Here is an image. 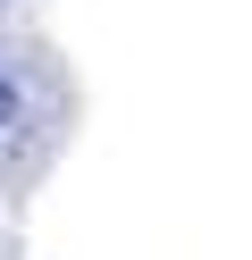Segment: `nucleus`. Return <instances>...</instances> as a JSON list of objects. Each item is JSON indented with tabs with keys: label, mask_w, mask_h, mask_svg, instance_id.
<instances>
[{
	"label": "nucleus",
	"mask_w": 252,
	"mask_h": 260,
	"mask_svg": "<svg viewBox=\"0 0 252 260\" xmlns=\"http://www.w3.org/2000/svg\"><path fill=\"white\" fill-rule=\"evenodd\" d=\"M9 118H17V84L0 76V126H9Z\"/></svg>",
	"instance_id": "obj_1"
}]
</instances>
